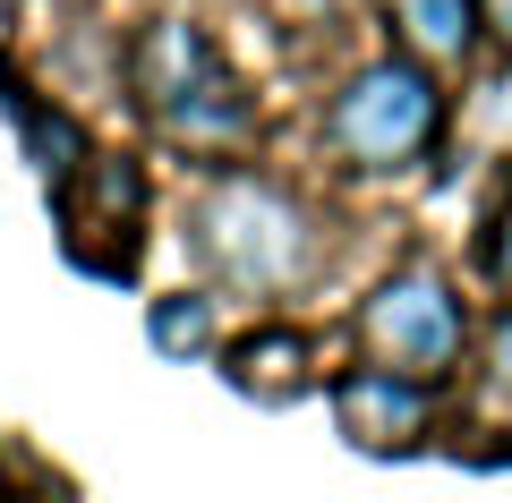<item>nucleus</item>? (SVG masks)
Here are the masks:
<instances>
[{"label":"nucleus","mask_w":512,"mask_h":503,"mask_svg":"<svg viewBox=\"0 0 512 503\" xmlns=\"http://www.w3.org/2000/svg\"><path fill=\"white\" fill-rule=\"evenodd\" d=\"M0 94H9V120H18V137H26V154H35L43 180H52V188H60V180H77V171H86V137H77L69 111H43L9 69H0Z\"/></svg>","instance_id":"0eeeda50"},{"label":"nucleus","mask_w":512,"mask_h":503,"mask_svg":"<svg viewBox=\"0 0 512 503\" xmlns=\"http://www.w3.org/2000/svg\"><path fill=\"white\" fill-rule=\"evenodd\" d=\"M333 418H342V435L359 452H410L427 435V384L367 359L350 376H333Z\"/></svg>","instance_id":"39448f33"},{"label":"nucleus","mask_w":512,"mask_h":503,"mask_svg":"<svg viewBox=\"0 0 512 503\" xmlns=\"http://www.w3.org/2000/svg\"><path fill=\"white\" fill-rule=\"evenodd\" d=\"M444 128V94L419 60H376L359 69L325 111V145L350 162V171H402L436 145Z\"/></svg>","instance_id":"7ed1b4c3"},{"label":"nucleus","mask_w":512,"mask_h":503,"mask_svg":"<svg viewBox=\"0 0 512 503\" xmlns=\"http://www.w3.org/2000/svg\"><path fill=\"white\" fill-rule=\"evenodd\" d=\"M478 9H487V26H495V43H504V52H512V0H478Z\"/></svg>","instance_id":"9b49d317"},{"label":"nucleus","mask_w":512,"mask_h":503,"mask_svg":"<svg viewBox=\"0 0 512 503\" xmlns=\"http://www.w3.org/2000/svg\"><path fill=\"white\" fill-rule=\"evenodd\" d=\"M154 350L163 359H205L214 350V299H197V290H180V299H154Z\"/></svg>","instance_id":"1a4fd4ad"},{"label":"nucleus","mask_w":512,"mask_h":503,"mask_svg":"<svg viewBox=\"0 0 512 503\" xmlns=\"http://www.w3.org/2000/svg\"><path fill=\"white\" fill-rule=\"evenodd\" d=\"M393 18L419 60H461L478 43V0H393Z\"/></svg>","instance_id":"6e6552de"},{"label":"nucleus","mask_w":512,"mask_h":503,"mask_svg":"<svg viewBox=\"0 0 512 503\" xmlns=\"http://www.w3.org/2000/svg\"><path fill=\"white\" fill-rule=\"evenodd\" d=\"M128 77H137V103L163 120V137L197 145V154H231V145L256 137L248 86L197 18H154L128 52Z\"/></svg>","instance_id":"f257e3e1"},{"label":"nucleus","mask_w":512,"mask_h":503,"mask_svg":"<svg viewBox=\"0 0 512 503\" xmlns=\"http://www.w3.org/2000/svg\"><path fill=\"white\" fill-rule=\"evenodd\" d=\"M188 248L205 256L222 290H248V299H274L308 273V214H299L282 188L265 180H214L188 214Z\"/></svg>","instance_id":"f03ea898"},{"label":"nucleus","mask_w":512,"mask_h":503,"mask_svg":"<svg viewBox=\"0 0 512 503\" xmlns=\"http://www.w3.org/2000/svg\"><path fill=\"white\" fill-rule=\"evenodd\" d=\"M504 273H512V248H504Z\"/></svg>","instance_id":"f8f14e48"},{"label":"nucleus","mask_w":512,"mask_h":503,"mask_svg":"<svg viewBox=\"0 0 512 503\" xmlns=\"http://www.w3.org/2000/svg\"><path fill=\"white\" fill-rule=\"evenodd\" d=\"M359 342H367L376 367H402V376L436 384L444 367L461 359V299L436 273H393V282H376V299L359 307Z\"/></svg>","instance_id":"20e7f679"},{"label":"nucleus","mask_w":512,"mask_h":503,"mask_svg":"<svg viewBox=\"0 0 512 503\" xmlns=\"http://www.w3.org/2000/svg\"><path fill=\"white\" fill-rule=\"evenodd\" d=\"M487 367H495V384H504V393H512V316L495 324V342H487Z\"/></svg>","instance_id":"9d476101"},{"label":"nucleus","mask_w":512,"mask_h":503,"mask_svg":"<svg viewBox=\"0 0 512 503\" xmlns=\"http://www.w3.org/2000/svg\"><path fill=\"white\" fill-rule=\"evenodd\" d=\"M231 393L265 401V410H291V401H308V393H316V350H308V333H291V324H265V333L231 342Z\"/></svg>","instance_id":"423d86ee"}]
</instances>
